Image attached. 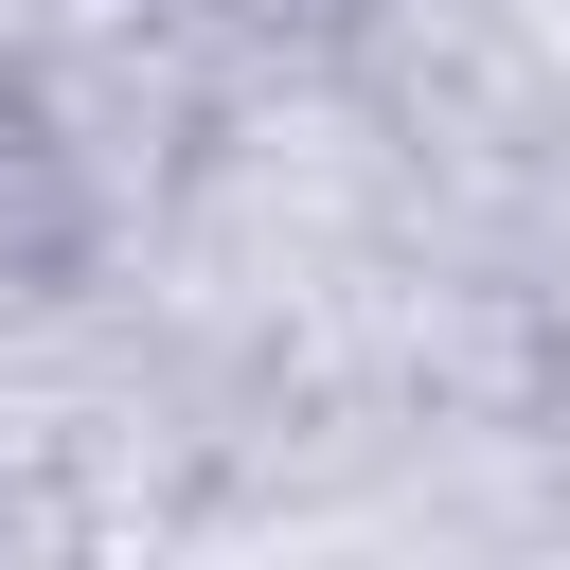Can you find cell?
Listing matches in <instances>:
<instances>
[{
	"label": "cell",
	"mask_w": 570,
	"mask_h": 570,
	"mask_svg": "<svg viewBox=\"0 0 570 570\" xmlns=\"http://www.w3.org/2000/svg\"><path fill=\"white\" fill-rule=\"evenodd\" d=\"M89 249H107V178H89V142H71L53 107H0V303L89 285Z\"/></svg>",
	"instance_id": "1"
}]
</instances>
